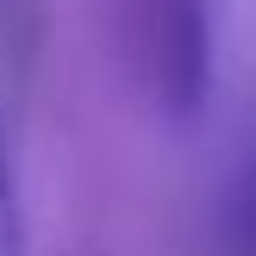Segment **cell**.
Wrapping results in <instances>:
<instances>
[{
    "label": "cell",
    "instance_id": "cell-2",
    "mask_svg": "<svg viewBox=\"0 0 256 256\" xmlns=\"http://www.w3.org/2000/svg\"><path fill=\"white\" fill-rule=\"evenodd\" d=\"M0 256H32V244H25V212H19V175H12L6 125H0Z\"/></svg>",
    "mask_w": 256,
    "mask_h": 256
},
{
    "label": "cell",
    "instance_id": "cell-3",
    "mask_svg": "<svg viewBox=\"0 0 256 256\" xmlns=\"http://www.w3.org/2000/svg\"><path fill=\"white\" fill-rule=\"evenodd\" d=\"M250 256H256V206H250Z\"/></svg>",
    "mask_w": 256,
    "mask_h": 256
},
{
    "label": "cell",
    "instance_id": "cell-1",
    "mask_svg": "<svg viewBox=\"0 0 256 256\" xmlns=\"http://www.w3.org/2000/svg\"><path fill=\"white\" fill-rule=\"evenodd\" d=\"M150 69L162 112L194 125L212 100V0H150Z\"/></svg>",
    "mask_w": 256,
    "mask_h": 256
}]
</instances>
